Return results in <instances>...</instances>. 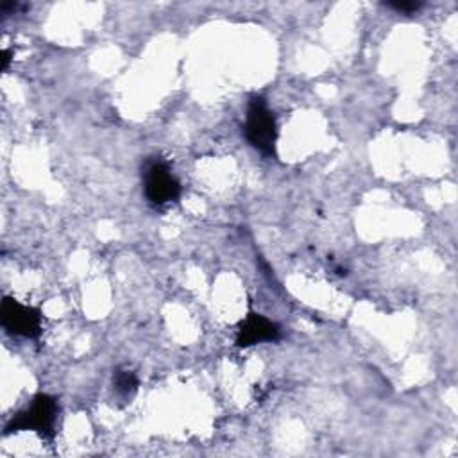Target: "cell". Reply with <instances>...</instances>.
<instances>
[{"instance_id": "4", "label": "cell", "mask_w": 458, "mask_h": 458, "mask_svg": "<svg viewBox=\"0 0 458 458\" xmlns=\"http://www.w3.org/2000/svg\"><path fill=\"white\" fill-rule=\"evenodd\" d=\"M2 327L13 336L38 338L41 335V310L18 302L13 297H4L0 306Z\"/></svg>"}, {"instance_id": "2", "label": "cell", "mask_w": 458, "mask_h": 458, "mask_svg": "<svg viewBox=\"0 0 458 458\" xmlns=\"http://www.w3.org/2000/svg\"><path fill=\"white\" fill-rule=\"evenodd\" d=\"M243 132L247 141L263 156L267 157L276 156L277 125H276L274 113L268 109L267 100L263 97L256 95L249 100Z\"/></svg>"}, {"instance_id": "8", "label": "cell", "mask_w": 458, "mask_h": 458, "mask_svg": "<svg viewBox=\"0 0 458 458\" xmlns=\"http://www.w3.org/2000/svg\"><path fill=\"white\" fill-rule=\"evenodd\" d=\"M2 55H4V64H2V70H7V68H9V63H11V50H7V48H5Z\"/></svg>"}, {"instance_id": "3", "label": "cell", "mask_w": 458, "mask_h": 458, "mask_svg": "<svg viewBox=\"0 0 458 458\" xmlns=\"http://www.w3.org/2000/svg\"><path fill=\"white\" fill-rule=\"evenodd\" d=\"M143 190L152 206H165L181 195V182L161 157H150L143 165Z\"/></svg>"}, {"instance_id": "1", "label": "cell", "mask_w": 458, "mask_h": 458, "mask_svg": "<svg viewBox=\"0 0 458 458\" xmlns=\"http://www.w3.org/2000/svg\"><path fill=\"white\" fill-rule=\"evenodd\" d=\"M59 413L57 399L48 394H38L32 397L30 404L20 410L9 419L4 428V435L16 431H36L41 438L50 440L54 437V426Z\"/></svg>"}, {"instance_id": "7", "label": "cell", "mask_w": 458, "mask_h": 458, "mask_svg": "<svg viewBox=\"0 0 458 458\" xmlns=\"http://www.w3.org/2000/svg\"><path fill=\"white\" fill-rule=\"evenodd\" d=\"M385 5L390 7V9H395L397 13H406V14L417 13L422 7L420 2H388Z\"/></svg>"}, {"instance_id": "5", "label": "cell", "mask_w": 458, "mask_h": 458, "mask_svg": "<svg viewBox=\"0 0 458 458\" xmlns=\"http://www.w3.org/2000/svg\"><path fill=\"white\" fill-rule=\"evenodd\" d=\"M281 336V329L276 322L267 318L261 313L250 311L238 326L236 331V345L249 347L259 342H276Z\"/></svg>"}, {"instance_id": "6", "label": "cell", "mask_w": 458, "mask_h": 458, "mask_svg": "<svg viewBox=\"0 0 458 458\" xmlns=\"http://www.w3.org/2000/svg\"><path fill=\"white\" fill-rule=\"evenodd\" d=\"M113 388L122 401H127L138 388L136 374L127 369H116L113 374Z\"/></svg>"}]
</instances>
